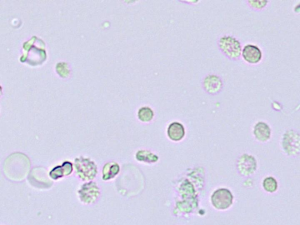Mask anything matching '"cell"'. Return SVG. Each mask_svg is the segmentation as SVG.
<instances>
[{"label": "cell", "instance_id": "4fadbf2b", "mask_svg": "<svg viewBox=\"0 0 300 225\" xmlns=\"http://www.w3.org/2000/svg\"><path fill=\"white\" fill-rule=\"evenodd\" d=\"M137 116L142 122L149 123L154 118V112L152 109L149 106H143L138 111Z\"/></svg>", "mask_w": 300, "mask_h": 225}, {"label": "cell", "instance_id": "277c9868", "mask_svg": "<svg viewBox=\"0 0 300 225\" xmlns=\"http://www.w3.org/2000/svg\"><path fill=\"white\" fill-rule=\"evenodd\" d=\"M281 147L287 156H298L300 153V133L295 130H287L281 140Z\"/></svg>", "mask_w": 300, "mask_h": 225}, {"label": "cell", "instance_id": "7a4b0ae2", "mask_svg": "<svg viewBox=\"0 0 300 225\" xmlns=\"http://www.w3.org/2000/svg\"><path fill=\"white\" fill-rule=\"evenodd\" d=\"M218 45L220 51L229 59L233 60L240 59L242 48L240 41L235 36L223 35L219 38Z\"/></svg>", "mask_w": 300, "mask_h": 225}, {"label": "cell", "instance_id": "5b68a950", "mask_svg": "<svg viewBox=\"0 0 300 225\" xmlns=\"http://www.w3.org/2000/svg\"><path fill=\"white\" fill-rule=\"evenodd\" d=\"M234 196L230 191L226 188H220L215 191L211 197V201L217 209L225 210L231 207Z\"/></svg>", "mask_w": 300, "mask_h": 225}, {"label": "cell", "instance_id": "7c38bea8", "mask_svg": "<svg viewBox=\"0 0 300 225\" xmlns=\"http://www.w3.org/2000/svg\"><path fill=\"white\" fill-rule=\"evenodd\" d=\"M167 135L168 138L174 141H180L184 138L185 130L181 123L174 121L168 127Z\"/></svg>", "mask_w": 300, "mask_h": 225}, {"label": "cell", "instance_id": "5bb4252c", "mask_svg": "<svg viewBox=\"0 0 300 225\" xmlns=\"http://www.w3.org/2000/svg\"><path fill=\"white\" fill-rule=\"evenodd\" d=\"M262 186L266 192L273 194L278 190V182L274 177L269 176L263 179Z\"/></svg>", "mask_w": 300, "mask_h": 225}, {"label": "cell", "instance_id": "6da1fadb", "mask_svg": "<svg viewBox=\"0 0 300 225\" xmlns=\"http://www.w3.org/2000/svg\"><path fill=\"white\" fill-rule=\"evenodd\" d=\"M76 175L84 182L92 181L98 174V167L90 158L81 156L75 158L73 162Z\"/></svg>", "mask_w": 300, "mask_h": 225}, {"label": "cell", "instance_id": "8fae6325", "mask_svg": "<svg viewBox=\"0 0 300 225\" xmlns=\"http://www.w3.org/2000/svg\"><path fill=\"white\" fill-rule=\"evenodd\" d=\"M120 172V166L116 161H109L102 167V179L103 181H110L114 179Z\"/></svg>", "mask_w": 300, "mask_h": 225}, {"label": "cell", "instance_id": "52a82bcc", "mask_svg": "<svg viewBox=\"0 0 300 225\" xmlns=\"http://www.w3.org/2000/svg\"><path fill=\"white\" fill-rule=\"evenodd\" d=\"M204 90L211 95H215L221 92L223 83L222 79L216 75H208L203 81Z\"/></svg>", "mask_w": 300, "mask_h": 225}, {"label": "cell", "instance_id": "9a60e30c", "mask_svg": "<svg viewBox=\"0 0 300 225\" xmlns=\"http://www.w3.org/2000/svg\"><path fill=\"white\" fill-rule=\"evenodd\" d=\"M136 158L138 161H147V162H156L158 161V157L154 154L147 151L140 150L136 154Z\"/></svg>", "mask_w": 300, "mask_h": 225}, {"label": "cell", "instance_id": "9c48e42d", "mask_svg": "<svg viewBox=\"0 0 300 225\" xmlns=\"http://www.w3.org/2000/svg\"><path fill=\"white\" fill-rule=\"evenodd\" d=\"M241 56L250 64H258L262 59L261 50L255 45L247 44L242 49Z\"/></svg>", "mask_w": 300, "mask_h": 225}, {"label": "cell", "instance_id": "3957f363", "mask_svg": "<svg viewBox=\"0 0 300 225\" xmlns=\"http://www.w3.org/2000/svg\"><path fill=\"white\" fill-rule=\"evenodd\" d=\"M100 196V188L93 181L85 182L77 191L79 201L86 205L94 204L99 200Z\"/></svg>", "mask_w": 300, "mask_h": 225}, {"label": "cell", "instance_id": "2e32d148", "mask_svg": "<svg viewBox=\"0 0 300 225\" xmlns=\"http://www.w3.org/2000/svg\"><path fill=\"white\" fill-rule=\"evenodd\" d=\"M269 1H265V0H253V1H248V4H249L251 7L256 10H262L268 5Z\"/></svg>", "mask_w": 300, "mask_h": 225}, {"label": "cell", "instance_id": "ba28073f", "mask_svg": "<svg viewBox=\"0 0 300 225\" xmlns=\"http://www.w3.org/2000/svg\"><path fill=\"white\" fill-rule=\"evenodd\" d=\"M73 171H74L73 163L69 161H65L62 164L54 167L49 172V177L53 180L58 181L71 175Z\"/></svg>", "mask_w": 300, "mask_h": 225}, {"label": "cell", "instance_id": "30bf717a", "mask_svg": "<svg viewBox=\"0 0 300 225\" xmlns=\"http://www.w3.org/2000/svg\"><path fill=\"white\" fill-rule=\"evenodd\" d=\"M253 135L257 141L266 142L271 138V129L268 123L264 121H259L254 126Z\"/></svg>", "mask_w": 300, "mask_h": 225}, {"label": "cell", "instance_id": "8992f818", "mask_svg": "<svg viewBox=\"0 0 300 225\" xmlns=\"http://www.w3.org/2000/svg\"><path fill=\"white\" fill-rule=\"evenodd\" d=\"M258 169V162L255 157L247 154L241 156L238 161V169L241 175H252Z\"/></svg>", "mask_w": 300, "mask_h": 225}]
</instances>
